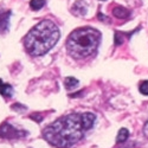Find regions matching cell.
Wrapping results in <instances>:
<instances>
[{"mask_svg": "<svg viewBox=\"0 0 148 148\" xmlns=\"http://www.w3.org/2000/svg\"><path fill=\"white\" fill-rule=\"evenodd\" d=\"M59 39V30L51 20H43L26 34L24 39L26 51L32 56H43Z\"/></svg>", "mask_w": 148, "mask_h": 148, "instance_id": "cell-2", "label": "cell"}, {"mask_svg": "<svg viewBox=\"0 0 148 148\" xmlns=\"http://www.w3.org/2000/svg\"><path fill=\"white\" fill-rule=\"evenodd\" d=\"M92 113H72L58 119L43 130L44 139L57 148H70L77 143L95 122Z\"/></svg>", "mask_w": 148, "mask_h": 148, "instance_id": "cell-1", "label": "cell"}, {"mask_svg": "<svg viewBox=\"0 0 148 148\" xmlns=\"http://www.w3.org/2000/svg\"><path fill=\"white\" fill-rule=\"evenodd\" d=\"M10 11H0V32H4L8 27V21H10Z\"/></svg>", "mask_w": 148, "mask_h": 148, "instance_id": "cell-5", "label": "cell"}, {"mask_svg": "<svg viewBox=\"0 0 148 148\" xmlns=\"http://www.w3.org/2000/svg\"><path fill=\"white\" fill-rule=\"evenodd\" d=\"M31 119H33V120L36 119L37 122H40V121H42V116H40V115H37V114H36V115H31Z\"/></svg>", "mask_w": 148, "mask_h": 148, "instance_id": "cell-14", "label": "cell"}, {"mask_svg": "<svg viewBox=\"0 0 148 148\" xmlns=\"http://www.w3.org/2000/svg\"><path fill=\"white\" fill-rule=\"evenodd\" d=\"M143 134H145V136L148 139V121L146 122V125L143 127Z\"/></svg>", "mask_w": 148, "mask_h": 148, "instance_id": "cell-13", "label": "cell"}, {"mask_svg": "<svg viewBox=\"0 0 148 148\" xmlns=\"http://www.w3.org/2000/svg\"><path fill=\"white\" fill-rule=\"evenodd\" d=\"M128 136H129V132H128L126 128H122V129H120V132H119V134H117L116 141L120 142V143H122V142H125V141L128 139Z\"/></svg>", "mask_w": 148, "mask_h": 148, "instance_id": "cell-9", "label": "cell"}, {"mask_svg": "<svg viewBox=\"0 0 148 148\" xmlns=\"http://www.w3.org/2000/svg\"><path fill=\"white\" fill-rule=\"evenodd\" d=\"M141 94L143 95H148V81H143L140 83V87H139Z\"/></svg>", "mask_w": 148, "mask_h": 148, "instance_id": "cell-12", "label": "cell"}, {"mask_svg": "<svg viewBox=\"0 0 148 148\" xmlns=\"http://www.w3.org/2000/svg\"><path fill=\"white\" fill-rule=\"evenodd\" d=\"M113 14H114V17H116L119 19H126L129 17V11L122 6H116L113 10Z\"/></svg>", "mask_w": 148, "mask_h": 148, "instance_id": "cell-7", "label": "cell"}, {"mask_svg": "<svg viewBox=\"0 0 148 148\" xmlns=\"http://www.w3.org/2000/svg\"><path fill=\"white\" fill-rule=\"evenodd\" d=\"M87 5L84 4V1H82V0H79V1L75 3V5L72 6V12L75 13L76 16H84L85 13H87Z\"/></svg>", "mask_w": 148, "mask_h": 148, "instance_id": "cell-6", "label": "cell"}, {"mask_svg": "<svg viewBox=\"0 0 148 148\" xmlns=\"http://www.w3.org/2000/svg\"><path fill=\"white\" fill-rule=\"evenodd\" d=\"M24 135H26V132L18 130L14 127H12L10 123H3L0 126V138L3 139H17L24 136Z\"/></svg>", "mask_w": 148, "mask_h": 148, "instance_id": "cell-4", "label": "cell"}, {"mask_svg": "<svg viewBox=\"0 0 148 148\" xmlns=\"http://www.w3.org/2000/svg\"><path fill=\"white\" fill-rule=\"evenodd\" d=\"M12 94H13V88L11 87L10 84L4 83L1 79H0V95H3L4 97H11Z\"/></svg>", "mask_w": 148, "mask_h": 148, "instance_id": "cell-8", "label": "cell"}, {"mask_svg": "<svg viewBox=\"0 0 148 148\" xmlns=\"http://www.w3.org/2000/svg\"><path fill=\"white\" fill-rule=\"evenodd\" d=\"M45 5V0H31L30 1V7L34 11L40 10Z\"/></svg>", "mask_w": 148, "mask_h": 148, "instance_id": "cell-11", "label": "cell"}, {"mask_svg": "<svg viewBox=\"0 0 148 148\" xmlns=\"http://www.w3.org/2000/svg\"><path fill=\"white\" fill-rule=\"evenodd\" d=\"M64 84H65V88L66 89H72V88L77 87L78 81L76 78H73V77H66L65 81H64Z\"/></svg>", "mask_w": 148, "mask_h": 148, "instance_id": "cell-10", "label": "cell"}, {"mask_svg": "<svg viewBox=\"0 0 148 148\" xmlns=\"http://www.w3.org/2000/svg\"><path fill=\"white\" fill-rule=\"evenodd\" d=\"M101 42V33L92 27H81L73 31L66 40L69 55L76 59H83L97 51Z\"/></svg>", "mask_w": 148, "mask_h": 148, "instance_id": "cell-3", "label": "cell"}]
</instances>
